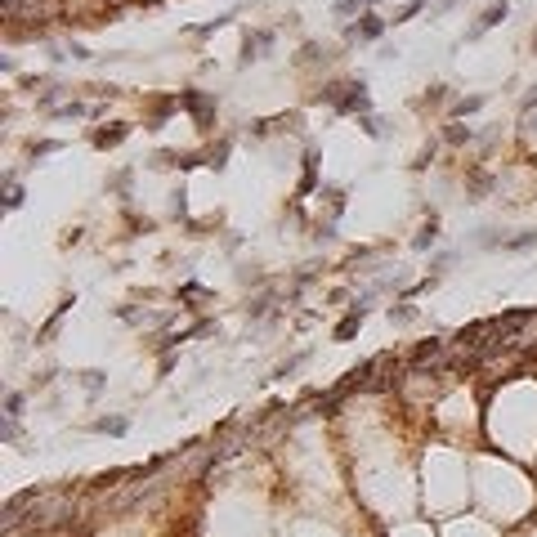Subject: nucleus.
<instances>
[{
    "mask_svg": "<svg viewBox=\"0 0 537 537\" xmlns=\"http://www.w3.org/2000/svg\"><path fill=\"white\" fill-rule=\"evenodd\" d=\"M506 18H510V5H506V0H502V5H488V9H484V18L466 32V41H479V36H484L488 27H497V22H506Z\"/></svg>",
    "mask_w": 537,
    "mask_h": 537,
    "instance_id": "f257e3e1",
    "label": "nucleus"
},
{
    "mask_svg": "<svg viewBox=\"0 0 537 537\" xmlns=\"http://www.w3.org/2000/svg\"><path fill=\"white\" fill-rule=\"evenodd\" d=\"M381 27H385L381 18H368V22H358V27H354L349 36H358V41H376V36H381Z\"/></svg>",
    "mask_w": 537,
    "mask_h": 537,
    "instance_id": "f03ea898",
    "label": "nucleus"
},
{
    "mask_svg": "<svg viewBox=\"0 0 537 537\" xmlns=\"http://www.w3.org/2000/svg\"><path fill=\"white\" fill-rule=\"evenodd\" d=\"M421 9H425V0H412V5H403L399 14H394V22H408V18H417Z\"/></svg>",
    "mask_w": 537,
    "mask_h": 537,
    "instance_id": "7ed1b4c3",
    "label": "nucleus"
},
{
    "mask_svg": "<svg viewBox=\"0 0 537 537\" xmlns=\"http://www.w3.org/2000/svg\"><path fill=\"white\" fill-rule=\"evenodd\" d=\"M354 5H368V0H336V14H349Z\"/></svg>",
    "mask_w": 537,
    "mask_h": 537,
    "instance_id": "20e7f679",
    "label": "nucleus"
},
{
    "mask_svg": "<svg viewBox=\"0 0 537 537\" xmlns=\"http://www.w3.org/2000/svg\"><path fill=\"white\" fill-rule=\"evenodd\" d=\"M533 45H537V32H533Z\"/></svg>",
    "mask_w": 537,
    "mask_h": 537,
    "instance_id": "39448f33",
    "label": "nucleus"
}]
</instances>
